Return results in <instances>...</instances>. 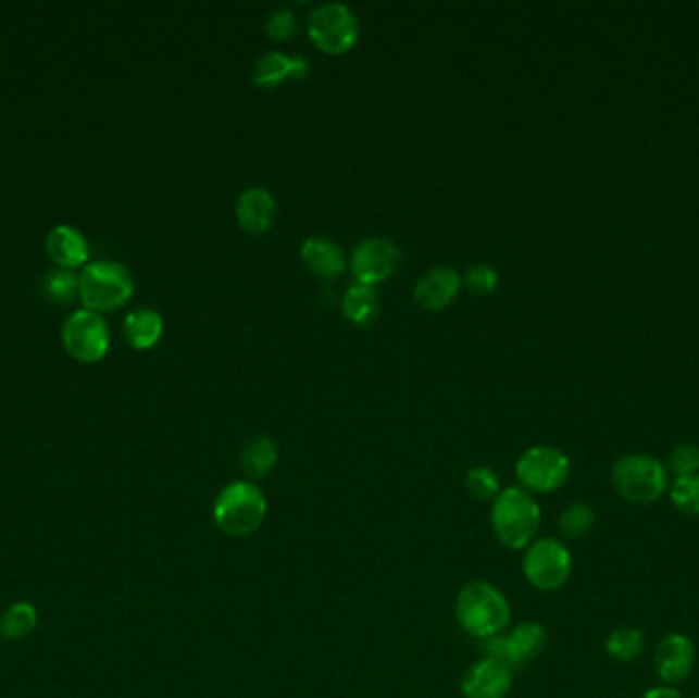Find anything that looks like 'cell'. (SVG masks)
Here are the masks:
<instances>
[{
	"mask_svg": "<svg viewBox=\"0 0 699 698\" xmlns=\"http://www.w3.org/2000/svg\"><path fill=\"white\" fill-rule=\"evenodd\" d=\"M512 686V668L491 658L473 663L461 684L464 698H505Z\"/></svg>",
	"mask_w": 699,
	"mask_h": 698,
	"instance_id": "obj_13",
	"label": "cell"
},
{
	"mask_svg": "<svg viewBox=\"0 0 699 698\" xmlns=\"http://www.w3.org/2000/svg\"><path fill=\"white\" fill-rule=\"evenodd\" d=\"M236 217L244 232L264 234L273 226L276 217V201L273 192L264 187H248L236 203Z\"/></svg>",
	"mask_w": 699,
	"mask_h": 698,
	"instance_id": "obj_16",
	"label": "cell"
},
{
	"mask_svg": "<svg viewBox=\"0 0 699 698\" xmlns=\"http://www.w3.org/2000/svg\"><path fill=\"white\" fill-rule=\"evenodd\" d=\"M301 259L309 271L322 279L340 277L348 266L346 252L336 240L327 236H309L301 245Z\"/></svg>",
	"mask_w": 699,
	"mask_h": 698,
	"instance_id": "obj_17",
	"label": "cell"
},
{
	"mask_svg": "<svg viewBox=\"0 0 699 698\" xmlns=\"http://www.w3.org/2000/svg\"><path fill=\"white\" fill-rule=\"evenodd\" d=\"M164 332V320L152 308H137L125 317V338L137 350L152 349Z\"/></svg>",
	"mask_w": 699,
	"mask_h": 698,
	"instance_id": "obj_19",
	"label": "cell"
},
{
	"mask_svg": "<svg viewBox=\"0 0 699 698\" xmlns=\"http://www.w3.org/2000/svg\"><path fill=\"white\" fill-rule=\"evenodd\" d=\"M546 631L540 623H522L508 635H497L485 641L487 658L505 663L508 668H522L536 660L546 647Z\"/></svg>",
	"mask_w": 699,
	"mask_h": 698,
	"instance_id": "obj_11",
	"label": "cell"
},
{
	"mask_svg": "<svg viewBox=\"0 0 699 698\" xmlns=\"http://www.w3.org/2000/svg\"><path fill=\"white\" fill-rule=\"evenodd\" d=\"M654 672L666 686L687 681L696 665V646L682 633H671L659 641L652 656Z\"/></svg>",
	"mask_w": 699,
	"mask_h": 698,
	"instance_id": "obj_12",
	"label": "cell"
},
{
	"mask_svg": "<svg viewBox=\"0 0 699 698\" xmlns=\"http://www.w3.org/2000/svg\"><path fill=\"white\" fill-rule=\"evenodd\" d=\"M466 489L477 500H495L501 491V482L491 468H473L466 473Z\"/></svg>",
	"mask_w": 699,
	"mask_h": 698,
	"instance_id": "obj_27",
	"label": "cell"
},
{
	"mask_svg": "<svg viewBox=\"0 0 699 698\" xmlns=\"http://www.w3.org/2000/svg\"><path fill=\"white\" fill-rule=\"evenodd\" d=\"M645 635L640 628L620 627L612 631L606 641V651L610 658L620 663H631L642 653Z\"/></svg>",
	"mask_w": 699,
	"mask_h": 698,
	"instance_id": "obj_23",
	"label": "cell"
},
{
	"mask_svg": "<svg viewBox=\"0 0 699 698\" xmlns=\"http://www.w3.org/2000/svg\"><path fill=\"white\" fill-rule=\"evenodd\" d=\"M642 698H683L679 695V690H675L673 686H657V688H650L645 693Z\"/></svg>",
	"mask_w": 699,
	"mask_h": 698,
	"instance_id": "obj_31",
	"label": "cell"
},
{
	"mask_svg": "<svg viewBox=\"0 0 699 698\" xmlns=\"http://www.w3.org/2000/svg\"><path fill=\"white\" fill-rule=\"evenodd\" d=\"M309 71H311V64L305 55L273 50L258 55L252 66V80L257 87L276 88L289 78L303 80Z\"/></svg>",
	"mask_w": 699,
	"mask_h": 698,
	"instance_id": "obj_15",
	"label": "cell"
},
{
	"mask_svg": "<svg viewBox=\"0 0 699 698\" xmlns=\"http://www.w3.org/2000/svg\"><path fill=\"white\" fill-rule=\"evenodd\" d=\"M80 299L90 312L117 310L134 296V277L121 262L99 261L86 264L80 273Z\"/></svg>",
	"mask_w": 699,
	"mask_h": 698,
	"instance_id": "obj_5",
	"label": "cell"
},
{
	"mask_svg": "<svg viewBox=\"0 0 699 698\" xmlns=\"http://www.w3.org/2000/svg\"><path fill=\"white\" fill-rule=\"evenodd\" d=\"M39 614L32 602H13L0 616V635L7 639H25L37 628Z\"/></svg>",
	"mask_w": 699,
	"mask_h": 698,
	"instance_id": "obj_22",
	"label": "cell"
},
{
	"mask_svg": "<svg viewBox=\"0 0 699 698\" xmlns=\"http://www.w3.org/2000/svg\"><path fill=\"white\" fill-rule=\"evenodd\" d=\"M461 287V273L448 264H438L420 277L413 297L426 312H440L457 299Z\"/></svg>",
	"mask_w": 699,
	"mask_h": 698,
	"instance_id": "obj_14",
	"label": "cell"
},
{
	"mask_svg": "<svg viewBox=\"0 0 699 698\" xmlns=\"http://www.w3.org/2000/svg\"><path fill=\"white\" fill-rule=\"evenodd\" d=\"M515 475L522 484L520 488L536 494H550L563 488L571 475V461L569 457L548 445L529 447L515 463Z\"/></svg>",
	"mask_w": 699,
	"mask_h": 698,
	"instance_id": "obj_8",
	"label": "cell"
},
{
	"mask_svg": "<svg viewBox=\"0 0 699 698\" xmlns=\"http://www.w3.org/2000/svg\"><path fill=\"white\" fill-rule=\"evenodd\" d=\"M308 29L311 41L322 52L340 55L357 46L360 21L348 4L327 0L311 11Z\"/></svg>",
	"mask_w": 699,
	"mask_h": 698,
	"instance_id": "obj_6",
	"label": "cell"
},
{
	"mask_svg": "<svg viewBox=\"0 0 699 698\" xmlns=\"http://www.w3.org/2000/svg\"><path fill=\"white\" fill-rule=\"evenodd\" d=\"M80 291V281L68 269H52L43 277V294L55 303H70Z\"/></svg>",
	"mask_w": 699,
	"mask_h": 698,
	"instance_id": "obj_25",
	"label": "cell"
},
{
	"mask_svg": "<svg viewBox=\"0 0 699 698\" xmlns=\"http://www.w3.org/2000/svg\"><path fill=\"white\" fill-rule=\"evenodd\" d=\"M62 340L74 359L83 363H97L109 350V328L97 312L78 310L64 322Z\"/></svg>",
	"mask_w": 699,
	"mask_h": 698,
	"instance_id": "obj_9",
	"label": "cell"
},
{
	"mask_svg": "<svg viewBox=\"0 0 699 698\" xmlns=\"http://www.w3.org/2000/svg\"><path fill=\"white\" fill-rule=\"evenodd\" d=\"M524 576L542 593L561 590L573 572V558L559 539H536L524 553Z\"/></svg>",
	"mask_w": 699,
	"mask_h": 698,
	"instance_id": "obj_7",
	"label": "cell"
},
{
	"mask_svg": "<svg viewBox=\"0 0 699 698\" xmlns=\"http://www.w3.org/2000/svg\"><path fill=\"white\" fill-rule=\"evenodd\" d=\"M671 502L687 516H699V473L677 477L669 489Z\"/></svg>",
	"mask_w": 699,
	"mask_h": 698,
	"instance_id": "obj_26",
	"label": "cell"
},
{
	"mask_svg": "<svg viewBox=\"0 0 699 698\" xmlns=\"http://www.w3.org/2000/svg\"><path fill=\"white\" fill-rule=\"evenodd\" d=\"M457 621L464 633L487 641L510 627L512 607L491 582L475 579L459 593Z\"/></svg>",
	"mask_w": 699,
	"mask_h": 698,
	"instance_id": "obj_1",
	"label": "cell"
},
{
	"mask_svg": "<svg viewBox=\"0 0 699 698\" xmlns=\"http://www.w3.org/2000/svg\"><path fill=\"white\" fill-rule=\"evenodd\" d=\"M46 250L60 269H76L88 261V242L74 226H55L46 238Z\"/></svg>",
	"mask_w": 699,
	"mask_h": 698,
	"instance_id": "obj_18",
	"label": "cell"
},
{
	"mask_svg": "<svg viewBox=\"0 0 699 698\" xmlns=\"http://www.w3.org/2000/svg\"><path fill=\"white\" fill-rule=\"evenodd\" d=\"M278 461V449L274 445L273 438L257 437L252 438L239 457L241 472L250 477V482L262 479L269 473L273 472L274 465Z\"/></svg>",
	"mask_w": 699,
	"mask_h": 698,
	"instance_id": "obj_21",
	"label": "cell"
},
{
	"mask_svg": "<svg viewBox=\"0 0 699 698\" xmlns=\"http://www.w3.org/2000/svg\"><path fill=\"white\" fill-rule=\"evenodd\" d=\"M612 484L626 502L647 507L663 498L669 488V475L659 459L648 454H628L615 461Z\"/></svg>",
	"mask_w": 699,
	"mask_h": 698,
	"instance_id": "obj_4",
	"label": "cell"
},
{
	"mask_svg": "<svg viewBox=\"0 0 699 698\" xmlns=\"http://www.w3.org/2000/svg\"><path fill=\"white\" fill-rule=\"evenodd\" d=\"M269 500L264 491L250 479L229 482L217 494L213 504V521L229 537H250L266 521Z\"/></svg>",
	"mask_w": 699,
	"mask_h": 698,
	"instance_id": "obj_2",
	"label": "cell"
},
{
	"mask_svg": "<svg viewBox=\"0 0 699 698\" xmlns=\"http://www.w3.org/2000/svg\"><path fill=\"white\" fill-rule=\"evenodd\" d=\"M666 470L677 477L699 473V447L696 445L675 447L666 459Z\"/></svg>",
	"mask_w": 699,
	"mask_h": 698,
	"instance_id": "obj_29",
	"label": "cell"
},
{
	"mask_svg": "<svg viewBox=\"0 0 699 698\" xmlns=\"http://www.w3.org/2000/svg\"><path fill=\"white\" fill-rule=\"evenodd\" d=\"M462 285L473 294V296H489L494 294L499 285V275L494 266L489 264H473L464 277H462Z\"/></svg>",
	"mask_w": 699,
	"mask_h": 698,
	"instance_id": "obj_28",
	"label": "cell"
},
{
	"mask_svg": "<svg viewBox=\"0 0 699 698\" xmlns=\"http://www.w3.org/2000/svg\"><path fill=\"white\" fill-rule=\"evenodd\" d=\"M297 29H299V21H297V15L290 11L289 7L276 9L266 18V34L274 37V39H278V41L295 37Z\"/></svg>",
	"mask_w": 699,
	"mask_h": 698,
	"instance_id": "obj_30",
	"label": "cell"
},
{
	"mask_svg": "<svg viewBox=\"0 0 699 698\" xmlns=\"http://www.w3.org/2000/svg\"><path fill=\"white\" fill-rule=\"evenodd\" d=\"M378 294L375 287L354 283L346 289L344 299H341V312L344 315L357 324V326H366L375 320L378 314Z\"/></svg>",
	"mask_w": 699,
	"mask_h": 698,
	"instance_id": "obj_20",
	"label": "cell"
},
{
	"mask_svg": "<svg viewBox=\"0 0 699 698\" xmlns=\"http://www.w3.org/2000/svg\"><path fill=\"white\" fill-rule=\"evenodd\" d=\"M401 262V248L389 238L371 236L360 240L350 257V271L357 283L375 287L389 279Z\"/></svg>",
	"mask_w": 699,
	"mask_h": 698,
	"instance_id": "obj_10",
	"label": "cell"
},
{
	"mask_svg": "<svg viewBox=\"0 0 699 698\" xmlns=\"http://www.w3.org/2000/svg\"><path fill=\"white\" fill-rule=\"evenodd\" d=\"M596 524V512L589 504L575 502L564 510L559 519V528L566 539H581L589 535Z\"/></svg>",
	"mask_w": 699,
	"mask_h": 698,
	"instance_id": "obj_24",
	"label": "cell"
},
{
	"mask_svg": "<svg viewBox=\"0 0 699 698\" xmlns=\"http://www.w3.org/2000/svg\"><path fill=\"white\" fill-rule=\"evenodd\" d=\"M542 512L534 496L524 488L499 491L491 508L495 537L508 549H526L536 541Z\"/></svg>",
	"mask_w": 699,
	"mask_h": 698,
	"instance_id": "obj_3",
	"label": "cell"
}]
</instances>
